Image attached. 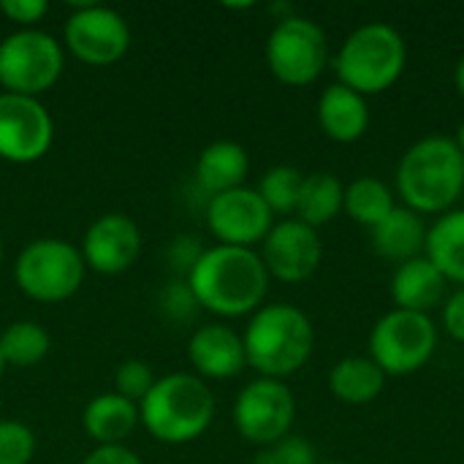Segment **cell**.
Returning <instances> with one entry per match:
<instances>
[{
    "mask_svg": "<svg viewBox=\"0 0 464 464\" xmlns=\"http://www.w3.org/2000/svg\"><path fill=\"white\" fill-rule=\"evenodd\" d=\"M0 351L5 359V367H35L49 353V334L35 321H16L0 334Z\"/></svg>",
    "mask_w": 464,
    "mask_h": 464,
    "instance_id": "obj_26",
    "label": "cell"
},
{
    "mask_svg": "<svg viewBox=\"0 0 464 464\" xmlns=\"http://www.w3.org/2000/svg\"><path fill=\"white\" fill-rule=\"evenodd\" d=\"M424 256L449 283L464 288V209H451L430 226Z\"/></svg>",
    "mask_w": 464,
    "mask_h": 464,
    "instance_id": "obj_22",
    "label": "cell"
},
{
    "mask_svg": "<svg viewBox=\"0 0 464 464\" xmlns=\"http://www.w3.org/2000/svg\"><path fill=\"white\" fill-rule=\"evenodd\" d=\"M0 261H3V242H0Z\"/></svg>",
    "mask_w": 464,
    "mask_h": 464,
    "instance_id": "obj_40",
    "label": "cell"
},
{
    "mask_svg": "<svg viewBox=\"0 0 464 464\" xmlns=\"http://www.w3.org/2000/svg\"><path fill=\"white\" fill-rule=\"evenodd\" d=\"M443 326H446L451 340H457V343L464 345V288L454 291L443 302Z\"/></svg>",
    "mask_w": 464,
    "mask_h": 464,
    "instance_id": "obj_33",
    "label": "cell"
},
{
    "mask_svg": "<svg viewBox=\"0 0 464 464\" xmlns=\"http://www.w3.org/2000/svg\"><path fill=\"white\" fill-rule=\"evenodd\" d=\"M454 87H457V92L464 98V54L462 60L457 63V68H454Z\"/></svg>",
    "mask_w": 464,
    "mask_h": 464,
    "instance_id": "obj_36",
    "label": "cell"
},
{
    "mask_svg": "<svg viewBox=\"0 0 464 464\" xmlns=\"http://www.w3.org/2000/svg\"><path fill=\"white\" fill-rule=\"evenodd\" d=\"M46 11V0H0V14L22 30H30Z\"/></svg>",
    "mask_w": 464,
    "mask_h": 464,
    "instance_id": "obj_32",
    "label": "cell"
},
{
    "mask_svg": "<svg viewBox=\"0 0 464 464\" xmlns=\"http://www.w3.org/2000/svg\"><path fill=\"white\" fill-rule=\"evenodd\" d=\"M438 351V326L424 313L392 310L370 332V359L383 375H413Z\"/></svg>",
    "mask_w": 464,
    "mask_h": 464,
    "instance_id": "obj_8",
    "label": "cell"
},
{
    "mask_svg": "<svg viewBox=\"0 0 464 464\" xmlns=\"http://www.w3.org/2000/svg\"><path fill=\"white\" fill-rule=\"evenodd\" d=\"M275 215L253 188H237L207 198V228L228 247H250L264 242L272 231Z\"/></svg>",
    "mask_w": 464,
    "mask_h": 464,
    "instance_id": "obj_13",
    "label": "cell"
},
{
    "mask_svg": "<svg viewBox=\"0 0 464 464\" xmlns=\"http://www.w3.org/2000/svg\"><path fill=\"white\" fill-rule=\"evenodd\" d=\"M188 359L201 381L204 378L228 381L247 367L242 337L223 324H209L196 329L188 343Z\"/></svg>",
    "mask_w": 464,
    "mask_h": 464,
    "instance_id": "obj_16",
    "label": "cell"
},
{
    "mask_svg": "<svg viewBox=\"0 0 464 464\" xmlns=\"http://www.w3.org/2000/svg\"><path fill=\"white\" fill-rule=\"evenodd\" d=\"M408 63V46L397 27L386 22H367L356 27L334 57L337 82L359 95L386 92L400 82Z\"/></svg>",
    "mask_w": 464,
    "mask_h": 464,
    "instance_id": "obj_5",
    "label": "cell"
},
{
    "mask_svg": "<svg viewBox=\"0 0 464 464\" xmlns=\"http://www.w3.org/2000/svg\"><path fill=\"white\" fill-rule=\"evenodd\" d=\"M324 258V245L315 228L302 220H280L261 242V261L269 277L296 285L310 280Z\"/></svg>",
    "mask_w": 464,
    "mask_h": 464,
    "instance_id": "obj_14",
    "label": "cell"
},
{
    "mask_svg": "<svg viewBox=\"0 0 464 464\" xmlns=\"http://www.w3.org/2000/svg\"><path fill=\"white\" fill-rule=\"evenodd\" d=\"M397 193L402 207L424 215H446L464 193V155L454 139L424 136L400 158Z\"/></svg>",
    "mask_w": 464,
    "mask_h": 464,
    "instance_id": "obj_2",
    "label": "cell"
},
{
    "mask_svg": "<svg viewBox=\"0 0 464 464\" xmlns=\"http://www.w3.org/2000/svg\"><path fill=\"white\" fill-rule=\"evenodd\" d=\"M394 193L386 182L375 179V177H359L345 188V201L343 209L348 212V218L364 228H375L378 223H383L392 209H394Z\"/></svg>",
    "mask_w": 464,
    "mask_h": 464,
    "instance_id": "obj_25",
    "label": "cell"
},
{
    "mask_svg": "<svg viewBox=\"0 0 464 464\" xmlns=\"http://www.w3.org/2000/svg\"><path fill=\"white\" fill-rule=\"evenodd\" d=\"M82 464H144L128 446H98Z\"/></svg>",
    "mask_w": 464,
    "mask_h": 464,
    "instance_id": "obj_35",
    "label": "cell"
},
{
    "mask_svg": "<svg viewBox=\"0 0 464 464\" xmlns=\"http://www.w3.org/2000/svg\"><path fill=\"white\" fill-rule=\"evenodd\" d=\"M427 231L430 228L424 226V218L419 212L408 207H394L392 215L370 231V242L381 258L394 261L400 266L405 261L424 256Z\"/></svg>",
    "mask_w": 464,
    "mask_h": 464,
    "instance_id": "obj_19",
    "label": "cell"
},
{
    "mask_svg": "<svg viewBox=\"0 0 464 464\" xmlns=\"http://www.w3.org/2000/svg\"><path fill=\"white\" fill-rule=\"evenodd\" d=\"M318 464H348V462H318Z\"/></svg>",
    "mask_w": 464,
    "mask_h": 464,
    "instance_id": "obj_39",
    "label": "cell"
},
{
    "mask_svg": "<svg viewBox=\"0 0 464 464\" xmlns=\"http://www.w3.org/2000/svg\"><path fill=\"white\" fill-rule=\"evenodd\" d=\"M63 68V46L35 27L16 30L0 44V87L5 92L38 98L57 84Z\"/></svg>",
    "mask_w": 464,
    "mask_h": 464,
    "instance_id": "obj_9",
    "label": "cell"
},
{
    "mask_svg": "<svg viewBox=\"0 0 464 464\" xmlns=\"http://www.w3.org/2000/svg\"><path fill=\"white\" fill-rule=\"evenodd\" d=\"M82 253L63 239H35L30 242L14 264L16 288L41 304H57L71 299L84 283Z\"/></svg>",
    "mask_w": 464,
    "mask_h": 464,
    "instance_id": "obj_6",
    "label": "cell"
},
{
    "mask_svg": "<svg viewBox=\"0 0 464 464\" xmlns=\"http://www.w3.org/2000/svg\"><path fill=\"white\" fill-rule=\"evenodd\" d=\"M269 280L272 277L256 250L228 245L204 250L188 275V285L198 307L220 318L256 313L266 299Z\"/></svg>",
    "mask_w": 464,
    "mask_h": 464,
    "instance_id": "obj_1",
    "label": "cell"
},
{
    "mask_svg": "<svg viewBox=\"0 0 464 464\" xmlns=\"http://www.w3.org/2000/svg\"><path fill=\"white\" fill-rule=\"evenodd\" d=\"M266 65L272 76L288 87L313 84L329 65V38L324 27L296 14L277 19L266 38Z\"/></svg>",
    "mask_w": 464,
    "mask_h": 464,
    "instance_id": "obj_7",
    "label": "cell"
},
{
    "mask_svg": "<svg viewBox=\"0 0 464 464\" xmlns=\"http://www.w3.org/2000/svg\"><path fill=\"white\" fill-rule=\"evenodd\" d=\"M35 435L22 421H0V464H30Z\"/></svg>",
    "mask_w": 464,
    "mask_h": 464,
    "instance_id": "obj_28",
    "label": "cell"
},
{
    "mask_svg": "<svg viewBox=\"0 0 464 464\" xmlns=\"http://www.w3.org/2000/svg\"><path fill=\"white\" fill-rule=\"evenodd\" d=\"M343 201H345V185L332 171L307 174L296 204V220L318 231L321 226L332 223L343 212Z\"/></svg>",
    "mask_w": 464,
    "mask_h": 464,
    "instance_id": "obj_24",
    "label": "cell"
},
{
    "mask_svg": "<svg viewBox=\"0 0 464 464\" xmlns=\"http://www.w3.org/2000/svg\"><path fill=\"white\" fill-rule=\"evenodd\" d=\"M68 52L87 65H111L130 46V27L114 8L82 3L65 22Z\"/></svg>",
    "mask_w": 464,
    "mask_h": 464,
    "instance_id": "obj_11",
    "label": "cell"
},
{
    "mask_svg": "<svg viewBox=\"0 0 464 464\" xmlns=\"http://www.w3.org/2000/svg\"><path fill=\"white\" fill-rule=\"evenodd\" d=\"M84 266L98 275H120L130 269L141 253V234L128 215L111 212L98 218L82 239Z\"/></svg>",
    "mask_w": 464,
    "mask_h": 464,
    "instance_id": "obj_15",
    "label": "cell"
},
{
    "mask_svg": "<svg viewBox=\"0 0 464 464\" xmlns=\"http://www.w3.org/2000/svg\"><path fill=\"white\" fill-rule=\"evenodd\" d=\"M141 427L160 443L185 446L198 440L215 419V394L190 372L158 378L139 402Z\"/></svg>",
    "mask_w": 464,
    "mask_h": 464,
    "instance_id": "obj_4",
    "label": "cell"
},
{
    "mask_svg": "<svg viewBox=\"0 0 464 464\" xmlns=\"http://www.w3.org/2000/svg\"><path fill=\"white\" fill-rule=\"evenodd\" d=\"M54 139V122L38 98L0 92V158L8 163L41 160Z\"/></svg>",
    "mask_w": 464,
    "mask_h": 464,
    "instance_id": "obj_12",
    "label": "cell"
},
{
    "mask_svg": "<svg viewBox=\"0 0 464 464\" xmlns=\"http://www.w3.org/2000/svg\"><path fill=\"white\" fill-rule=\"evenodd\" d=\"M296 419V400L283 381L256 378L247 383L234 402L237 432L256 446H272L291 435Z\"/></svg>",
    "mask_w": 464,
    "mask_h": 464,
    "instance_id": "obj_10",
    "label": "cell"
},
{
    "mask_svg": "<svg viewBox=\"0 0 464 464\" xmlns=\"http://www.w3.org/2000/svg\"><path fill=\"white\" fill-rule=\"evenodd\" d=\"M201 245L193 239V237H179V239H174V245L169 247V261H171V266H177L179 272H185V275H190V269L196 266V261L201 258Z\"/></svg>",
    "mask_w": 464,
    "mask_h": 464,
    "instance_id": "obj_34",
    "label": "cell"
},
{
    "mask_svg": "<svg viewBox=\"0 0 464 464\" xmlns=\"http://www.w3.org/2000/svg\"><path fill=\"white\" fill-rule=\"evenodd\" d=\"M454 141H457L459 152H462V155H464V122H462V125H459V130H457V139H454Z\"/></svg>",
    "mask_w": 464,
    "mask_h": 464,
    "instance_id": "obj_37",
    "label": "cell"
},
{
    "mask_svg": "<svg viewBox=\"0 0 464 464\" xmlns=\"http://www.w3.org/2000/svg\"><path fill=\"white\" fill-rule=\"evenodd\" d=\"M446 285L449 280L440 275V269L427 256H419L394 269L392 302L397 304V310L430 315V310L446 302Z\"/></svg>",
    "mask_w": 464,
    "mask_h": 464,
    "instance_id": "obj_18",
    "label": "cell"
},
{
    "mask_svg": "<svg viewBox=\"0 0 464 464\" xmlns=\"http://www.w3.org/2000/svg\"><path fill=\"white\" fill-rule=\"evenodd\" d=\"M84 432L98 443V446H122L133 430L141 424L139 419V405L109 392L87 402L82 413Z\"/></svg>",
    "mask_w": 464,
    "mask_h": 464,
    "instance_id": "obj_21",
    "label": "cell"
},
{
    "mask_svg": "<svg viewBox=\"0 0 464 464\" xmlns=\"http://www.w3.org/2000/svg\"><path fill=\"white\" fill-rule=\"evenodd\" d=\"M253 464H318L315 462V449L310 446V440L296 438V435H285L283 440L264 446L256 457Z\"/></svg>",
    "mask_w": 464,
    "mask_h": 464,
    "instance_id": "obj_30",
    "label": "cell"
},
{
    "mask_svg": "<svg viewBox=\"0 0 464 464\" xmlns=\"http://www.w3.org/2000/svg\"><path fill=\"white\" fill-rule=\"evenodd\" d=\"M160 310H163V315H166L169 321H174V324H188V321L196 315L198 302H196V296H193L188 280H185V283L177 280V283H169V285L163 288V294H160Z\"/></svg>",
    "mask_w": 464,
    "mask_h": 464,
    "instance_id": "obj_31",
    "label": "cell"
},
{
    "mask_svg": "<svg viewBox=\"0 0 464 464\" xmlns=\"http://www.w3.org/2000/svg\"><path fill=\"white\" fill-rule=\"evenodd\" d=\"M318 125L337 144L359 141L370 128L367 98L340 82L329 84L318 98Z\"/></svg>",
    "mask_w": 464,
    "mask_h": 464,
    "instance_id": "obj_17",
    "label": "cell"
},
{
    "mask_svg": "<svg viewBox=\"0 0 464 464\" xmlns=\"http://www.w3.org/2000/svg\"><path fill=\"white\" fill-rule=\"evenodd\" d=\"M155 386V375H152V367L141 359H128L117 367V375H114V394L130 400V402H141L150 389Z\"/></svg>",
    "mask_w": 464,
    "mask_h": 464,
    "instance_id": "obj_29",
    "label": "cell"
},
{
    "mask_svg": "<svg viewBox=\"0 0 464 464\" xmlns=\"http://www.w3.org/2000/svg\"><path fill=\"white\" fill-rule=\"evenodd\" d=\"M386 386L383 370L370 356H348L329 372V392L345 405H370Z\"/></svg>",
    "mask_w": 464,
    "mask_h": 464,
    "instance_id": "obj_23",
    "label": "cell"
},
{
    "mask_svg": "<svg viewBox=\"0 0 464 464\" xmlns=\"http://www.w3.org/2000/svg\"><path fill=\"white\" fill-rule=\"evenodd\" d=\"M242 343L247 367H253L258 378L285 381L310 362L315 329L294 304H264L253 313Z\"/></svg>",
    "mask_w": 464,
    "mask_h": 464,
    "instance_id": "obj_3",
    "label": "cell"
},
{
    "mask_svg": "<svg viewBox=\"0 0 464 464\" xmlns=\"http://www.w3.org/2000/svg\"><path fill=\"white\" fill-rule=\"evenodd\" d=\"M250 171V158L237 141H212L201 150L196 160V182L212 198L228 190L242 188Z\"/></svg>",
    "mask_w": 464,
    "mask_h": 464,
    "instance_id": "obj_20",
    "label": "cell"
},
{
    "mask_svg": "<svg viewBox=\"0 0 464 464\" xmlns=\"http://www.w3.org/2000/svg\"><path fill=\"white\" fill-rule=\"evenodd\" d=\"M304 174L294 166H272L258 185V196L272 215H294L299 204Z\"/></svg>",
    "mask_w": 464,
    "mask_h": 464,
    "instance_id": "obj_27",
    "label": "cell"
},
{
    "mask_svg": "<svg viewBox=\"0 0 464 464\" xmlns=\"http://www.w3.org/2000/svg\"><path fill=\"white\" fill-rule=\"evenodd\" d=\"M3 372H5V359H3V351H0V378H3Z\"/></svg>",
    "mask_w": 464,
    "mask_h": 464,
    "instance_id": "obj_38",
    "label": "cell"
}]
</instances>
